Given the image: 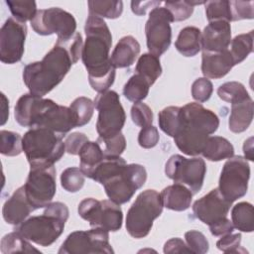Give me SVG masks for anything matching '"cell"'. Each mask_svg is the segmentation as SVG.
<instances>
[{
    "label": "cell",
    "mask_w": 254,
    "mask_h": 254,
    "mask_svg": "<svg viewBox=\"0 0 254 254\" xmlns=\"http://www.w3.org/2000/svg\"><path fill=\"white\" fill-rule=\"evenodd\" d=\"M82 47L81 34L75 32L68 40L57 41L42 61L27 64L23 69V80L30 93L43 97L54 89L81 57Z\"/></svg>",
    "instance_id": "1"
},
{
    "label": "cell",
    "mask_w": 254,
    "mask_h": 254,
    "mask_svg": "<svg viewBox=\"0 0 254 254\" xmlns=\"http://www.w3.org/2000/svg\"><path fill=\"white\" fill-rule=\"evenodd\" d=\"M86 35L81 60L88 72V81L98 93L108 90L115 79V67L110 61L112 45L111 32L105 21L88 14L84 25Z\"/></svg>",
    "instance_id": "2"
},
{
    "label": "cell",
    "mask_w": 254,
    "mask_h": 254,
    "mask_svg": "<svg viewBox=\"0 0 254 254\" xmlns=\"http://www.w3.org/2000/svg\"><path fill=\"white\" fill-rule=\"evenodd\" d=\"M14 115L23 127L46 128L61 136L77 127L76 116L69 107L33 93L23 94L18 99Z\"/></svg>",
    "instance_id": "3"
},
{
    "label": "cell",
    "mask_w": 254,
    "mask_h": 254,
    "mask_svg": "<svg viewBox=\"0 0 254 254\" xmlns=\"http://www.w3.org/2000/svg\"><path fill=\"white\" fill-rule=\"evenodd\" d=\"M91 179L103 186L110 200L117 204L128 202L147 180L145 167L127 165L120 156H105L93 172Z\"/></svg>",
    "instance_id": "4"
},
{
    "label": "cell",
    "mask_w": 254,
    "mask_h": 254,
    "mask_svg": "<svg viewBox=\"0 0 254 254\" xmlns=\"http://www.w3.org/2000/svg\"><path fill=\"white\" fill-rule=\"evenodd\" d=\"M219 126L217 115L200 103L190 102L181 107V125L174 137L175 144L184 154H201L208 136Z\"/></svg>",
    "instance_id": "5"
},
{
    "label": "cell",
    "mask_w": 254,
    "mask_h": 254,
    "mask_svg": "<svg viewBox=\"0 0 254 254\" xmlns=\"http://www.w3.org/2000/svg\"><path fill=\"white\" fill-rule=\"evenodd\" d=\"M63 136L46 128H31L24 134L23 151L31 168L54 166L65 152Z\"/></svg>",
    "instance_id": "6"
},
{
    "label": "cell",
    "mask_w": 254,
    "mask_h": 254,
    "mask_svg": "<svg viewBox=\"0 0 254 254\" xmlns=\"http://www.w3.org/2000/svg\"><path fill=\"white\" fill-rule=\"evenodd\" d=\"M161 194L155 190L142 191L130 206L126 215L127 232L134 238L146 237L152 229L153 221L163 211Z\"/></svg>",
    "instance_id": "7"
},
{
    "label": "cell",
    "mask_w": 254,
    "mask_h": 254,
    "mask_svg": "<svg viewBox=\"0 0 254 254\" xmlns=\"http://www.w3.org/2000/svg\"><path fill=\"white\" fill-rule=\"evenodd\" d=\"M94 106L98 111L96 131L99 139H106L121 132L126 115L119 95L114 90L99 93L94 99Z\"/></svg>",
    "instance_id": "8"
},
{
    "label": "cell",
    "mask_w": 254,
    "mask_h": 254,
    "mask_svg": "<svg viewBox=\"0 0 254 254\" xmlns=\"http://www.w3.org/2000/svg\"><path fill=\"white\" fill-rule=\"evenodd\" d=\"M78 214L88 221L91 227L109 231H117L122 226L123 213L119 204L112 200H97L92 197L84 198L78 204Z\"/></svg>",
    "instance_id": "9"
},
{
    "label": "cell",
    "mask_w": 254,
    "mask_h": 254,
    "mask_svg": "<svg viewBox=\"0 0 254 254\" xmlns=\"http://www.w3.org/2000/svg\"><path fill=\"white\" fill-rule=\"evenodd\" d=\"M205 173L206 166L201 158L188 159L182 155H173L165 166L166 176L176 184L187 187L192 194L200 190Z\"/></svg>",
    "instance_id": "10"
},
{
    "label": "cell",
    "mask_w": 254,
    "mask_h": 254,
    "mask_svg": "<svg viewBox=\"0 0 254 254\" xmlns=\"http://www.w3.org/2000/svg\"><path fill=\"white\" fill-rule=\"evenodd\" d=\"M250 166L242 156L229 158L221 171L218 190L229 201L233 202L244 196L248 190Z\"/></svg>",
    "instance_id": "11"
},
{
    "label": "cell",
    "mask_w": 254,
    "mask_h": 254,
    "mask_svg": "<svg viewBox=\"0 0 254 254\" xmlns=\"http://www.w3.org/2000/svg\"><path fill=\"white\" fill-rule=\"evenodd\" d=\"M31 26L39 35L57 34L58 41H65L75 34L76 21L72 14L59 7H52L38 10Z\"/></svg>",
    "instance_id": "12"
},
{
    "label": "cell",
    "mask_w": 254,
    "mask_h": 254,
    "mask_svg": "<svg viewBox=\"0 0 254 254\" xmlns=\"http://www.w3.org/2000/svg\"><path fill=\"white\" fill-rule=\"evenodd\" d=\"M65 221L44 212L42 215L32 216L15 227L27 240L40 246L48 247L52 245L62 235Z\"/></svg>",
    "instance_id": "13"
},
{
    "label": "cell",
    "mask_w": 254,
    "mask_h": 254,
    "mask_svg": "<svg viewBox=\"0 0 254 254\" xmlns=\"http://www.w3.org/2000/svg\"><path fill=\"white\" fill-rule=\"evenodd\" d=\"M60 254H89L114 253L110 243L108 231L93 227L90 230L71 232L59 249Z\"/></svg>",
    "instance_id": "14"
},
{
    "label": "cell",
    "mask_w": 254,
    "mask_h": 254,
    "mask_svg": "<svg viewBox=\"0 0 254 254\" xmlns=\"http://www.w3.org/2000/svg\"><path fill=\"white\" fill-rule=\"evenodd\" d=\"M54 166L31 168L24 185L27 197L35 209L48 206L57 190Z\"/></svg>",
    "instance_id": "15"
},
{
    "label": "cell",
    "mask_w": 254,
    "mask_h": 254,
    "mask_svg": "<svg viewBox=\"0 0 254 254\" xmlns=\"http://www.w3.org/2000/svg\"><path fill=\"white\" fill-rule=\"evenodd\" d=\"M173 17L165 7H155L151 10L145 25L147 48L150 54L160 57L170 47L172 42L171 23Z\"/></svg>",
    "instance_id": "16"
},
{
    "label": "cell",
    "mask_w": 254,
    "mask_h": 254,
    "mask_svg": "<svg viewBox=\"0 0 254 254\" xmlns=\"http://www.w3.org/2000/svg\"><path fill=\"white\" fill-rule=\"evenodd\" d=\"M27 26L15 18H8L0 31V61L13 64L21 61L24 54Z\"/></svg>",
    "instance_id": "17"
},
{
    "label": "cell",
    "mask_w": 254,
    "mask_h": 254,
    "mask_svg": "<svg viewBox=\"0 0 254 254\" xmlns=\"http://www.w3.org/2000/svg\"><path fill=\"white\" fill-rule=\"evenodd\" d=\"M231 204L232 202L227 200L218 189H213L193 202L192 211L197 219L209 226L226 217Z\"/></svg>",
    "instance_id": "18"
},
{
    "label": "cell",
    "mask_w": 254,
    "mask_h": 254,
    "mask_svg": "<svg viewBox=\"0 0 254 254\" xmlns=\"http://www.w3.org/2000/svg\"><path fill=\"white\" fill-rule=\"evenodd\" d=\"M231 43L230 23L224 20L209 22L201 33L202 52L218 53L227 50Z\"/></svg>",
    "instance_id": "19"
},
{
    "label": "cell",
    "mask_w": 254,
    "mask_h": 254,
    "mask_svg": "<svg viewBox=\"0 0 254 254\" xmlns=\"http://www.w3.org/2000/svg\"><path fill=\"white\" fill-rule=\"evenodd\" d=\"M34 210L35 207L27 197L25 187L22 186L5 201L2 208V214L7 223L19 225L25 221Z\"/></svg>",
    "instance_id": "20"
},
{
    "label": "cell",
    "mask_w": 254,
    "mask_h": 254,
    "mask_svg": "<svg viewBox=\"0 0 254 254\" xmlns=\"http://www.w3.org/2000/svg\"><path fill=\"white\" fill-rule=\"evenodd\" d=\"M234 62L229 50L218 53L202 52L201 72L206 78H221L234 66Z\"/></svg>",
    "instance_id": "21"
},
{
    "label": "cell",
    "mask_w": 254,
    "mask_h": 254,
    "mask_svg": "<svg viewBox=\"0 0 254 254\" xmlns=\"http://www.w3.org/2000/svg\"><path fill=\"white\" fill-rule=\"evenodd\" d=\"M140 54V44L132 36L121 38L115 46L110 61L115 68L128 67L134 64Z\"/></svg>",
    "instance_id": "22"
},
{
    "label": "cell",
    "mask_w": 254,
    "mask_h": 254,
    "mask_svg": "<svg viewBox=\"0 0 254 254\" xmlns=\"http://www.w3.org/2000/svg\"><path fill=\"white\" fill-rule=\"evenodd\" d=\"M161 194L163 205L175 211H184L190 206L192 193L181 184H174L165 188Z\"/></svg>",
    "instance_id": "23"
},
{
    "label": "cell",
    "mask_w": 254,
    "mask_h": 254,
    "mask_svg": "<svg viewBox=\"0 0 254 254\" xmlns=\"http://www.w3.org/2000/svg\"><path fill=\"white\" fill-rule=\"evenodd\" d=\"M253 100L251 97L232 103L228 120L229 130L233 133L244 132L253 119Z\"/></svg>",
    "instance_id": "24"
},
{
    "label": "cell",
    "mask_w": 254,
    "mask_h": 254,
    "mask_svg": "<svg viewBox=\"0 0 254 254\" xmlns=\"http://www.w3.org/2000/svg\"><path fill=\"white\" fill-rule=\"evenodd\" d=\"M177 51L185 57H193L201 50V32L198 28L188 26L181 30L175 43Z\"/></svg>",
    "instance_id": "25"
},
{
    "label": "cell",
    "mask_w": 254,
    "mask_h": 254,
    "mask_svg": "<svg viewBox=\"0 0 254 254\" xmlns=\"http://www.w3.org/2000/svg\"><path fill=\"white\" fill-rule=\"evenodd\" d=\"M79 167L85 177L91 179V176L95 169L104 159V153L98 142L87 141L79 153Z\"/></svg>",
    "instance_id": "26"
},
{
    "label": "cell",
    "mask_w": 254,
    "mask_h": 254,
    "mask_svg": "<svg viewBox=\"0 0 254 254\" xmlns=\"http://www.w3.org/2000/svg\"><path fill=\"white\" fill-rule=\"evenodd\" d=\"M202 156L212 162L229 159L234 155L232 144L220 136H208L201 152Z\"/></svg>",
    "instance_id": "27"
},
{
    "label": "cell",
    "mask_w": 254,
    "mask_h": 254,
    "mask_svg": "<svg viewBox=\"0 0 254 254\" xmlns=\"http://www.w3.org/2000/svg\"><path fill=\"white\" fill-rule=\"evenodd\" d=\"M231 222L234 228L242 232H252L254 228L253 205L246 201L235 204L231 210Z\"/></svg>",
    "instance_id": "28"
},
{
    "label": "cell",
    "mask_w": 254,
    "mask_h": 254,
    "mask_svg": "<svg viewBox=\"0 0 254 254\" xmlns=\"http://www.w3.org/2000/svg\"><path fill=\"white\" fill-rule=\"evenodd\" d=\"M135 71V73L143 76L150 85L154 84L162 73V66L159 58L150 53L143 54L137 62Z\"/></svg>",
    "instance_id": "29"
},
{
    "label": "cell",
    "mask_w": 254,
    "mask_h": 254,
    "mask_svg": "<svg viewBox=\"0 0 254 254\" xmlns=\"http://www.w3.org/2000/svg\"><path fill=\"white\" fill-rule=\"evenodd\" d=\"M1 252L3 254L8 253H41L40 250L33 247L32 244L19 232L14 231L6 234L1 239L0 245Z\"/></svg>",
    "instance_id": "30"
},
{
    "label": "cell",
    "mask_w": 254,
    "mask_h": 254,
    "mask_svg": "<svg viewBox=\"0 0 254 254\" xmlns=\"http://www.w3.org/2000/svg\"><path fill=\"white\" fill-rule=\"evenodd\" d=\"M149 82L140 74H133L123 87V95L132 102H139L145 99L149 93Z\"/></svg>",
    "instance_id": "31"
},
{
    "label": "cell",
    "mask_w": 254,
    "mask_h": 254,
    "mask_svg": "<svg viewBox=\"0 0 254 254\" xmlns=\"http://www.w3.org/2000/svg\"><path fill=\"white\" fill-rule=\"evenodd\" d=\"M161 130L171 137H175L181 125V107L168 106L161 110L158 115Z\"/></svg>",
    "instance_id": "32"
},
{
    "label": "cell",
    "mask_w": 254,
    "mask_h": 254,
    "mask_svg": "<svg viewBox=\"0 0 254 254\" xmlns=\"http://www.w3.org/2000/svg\"><path fill=\"white\" fill-rule=\"evenodd\" d=\"M88 14L95 15L100 18L116 19L121 16L123 12L122 1H88Z\"/></svg>",
    "instance_id": "33"
},
{
    "label": "cell",
    "mask_w": 254,
    "mask_h": 254,
    "mask_svg": "<svg viewBox=\"0 0 254 254\" xmlns=\"http://www.w3.org/2000/svg\"><path fill=\"white\" fill-rule=\"evenodd\" d=\"M253 51V31L246 34H240L231 40L230 54L234 64L243 62Z\"/></svg>",
    "instance_id": "34"
},
{
    "label": "cell",
    "mask_w": 254,
    "mask_h": 254,
    "mask_svg": "<svg viewBox=\"0 0 254 254\" xmlns=\"http://www.w3.org/2000/svg\"><path fill=\"white\" fill-rule=\"evenodd\" d=\"M217 95L223 101L231 104L250 97L245 86L238 81H228L221 84L217 89Z\"/></svg>",
    "instance_id": "35"
},
{
    "label": "cell",
    "mask_w": 254,
    "mask_h": 254,
    "mask_svg": "<svg viewBox=\"0 0 254 254\" xmlns=\"http://www.w3.org/2000/svg\"><path fill=\"white\" fill-rule=\"evenodd\" d=\"M6 4L8 5L13 17L22 23H25L29 20L32 21L38 12L37 4L35 1L7 0Z\"/></svg>",
    "instance_id": "36"
},
{
    "label": "cell",
    "mask_w": 254,
    "mask_h": 254,
    "mask_svg": "<svg viewBox=\"0 0 254 254\" xmlns=\"http://www.w3.org/2000/svg\"><path fill=\"white\" fill-rule=\"evenodd\" d=\"M23 138H21L20 134L1 130L0 131V152L2 155L13 157L18 156L23 151Z\"/></svg>",
    "instance_id": "37"
},
{
    "label": "cell",
    "mask_w": 254,
    "mask_h": 254,
    "mask_svg": "<svg viewBox=\"0 0 254 254\" xmlns=\"http://www.w3.org/2000/svg\"><path fill=\"white\" fill-rule=\"evenodd\" d=\"M69 108L76 116L77 127H81L90 121L94 111V102L87 97L80 96L70 103Z\"/></svg>",
    "instance_id": "38"
},
{
    "label": "cell",
    "mask_w": 254,
    "mask_h": 254,
    "mask_svg": "<svg viewBox=\"0 0 254 254\" xmlns=\"http://www.w3.org/2000/svg\"><path fill=\"white\" fill-rule=\"evenodd\" d=\"M84 181L85 176L80 168H67L61 175V185L68 192H76L81 190Z\"/></svg>",
    "instance_id": "39"
},
{
    "label": "cell",
    "mask_w": 254,
    "mask_h": 254,
    "mask_svg": "<svg viewBox=\"0 0 254 254\" xmlns=\"http://www.w3.org/2000/svg\"><path fill=\"white\" fill-rule=\"evenodd\" d=\"M205 15L209 22L224 20L232 22L230 1H207L205 2Z\"/></svg>",
    "instance_id": "40"
},
{
    "label": "cell",
    "mask_w": 254,
    "mask_h": 254,
    "mask_svg": "<svg viewBox=\"0 0 254 254\" xmlns=\"http://www.w3.org/2000/svg\"><path fill=\"white\" fill-rule=\"evenodd\" d=\"M131 118L137 126L143 128L152 125L153 111L146 103L135 102L131 107Z\"/></svg>",
    "instance_id": "41"
},
{
    "label": "cell",
    "mask_w": 254,
    "mask_h": 254,
    "mask_svg": "<svg viewBox=\"0 0 254 254\" xmlns=\"http://www.w3.org/2000/svg\"><path fill=\"white\" fill-rule=\"evenodd\" d=\"M185 238L188 247L191 253L203 254L208 251L209 244L203 233L197 230H190L185 233Z\"/></svg>",
    "instance_id": "42"
},
{
    "label": "cell",
    "mask_w": 254,
    "mask_h": 254,
    "mask_svg": "<svg viewBox=\"0 0 254 254\" xmlns=\"http://www.w3.org/2000/svg\"><path fill=\"white\" fill-rule=\"evenodd\" d=\"M165 8L170 11L174 22L187 20L193 12V6H191L190 1H168L165 2Z\"/></svg>",
    "instance_id": "43"
},
{
    "label": "cell",
    "mask_w": 254,
    "mask_h": 254,
    "mask_svg": "<svg viewBox=\"0 0 254 254\" xmlns=\"http://www.w3.org/2000/svg\"><path fill=\"white\" fill-rule=\"evenodd\" d=\"M213 91V85L211 81L206 77L196 78L191 85V96L198 102L207 101Z\"/></svg>",
    "instance_id": "44"
},
{
    "label": "cell",
    "mask_w": 254,
    "mask_h": 254,
    "mask_svg": "<svg viewBox=\"0 0 254 254\" xmlns=\"http://www.w3.org/2000/svg\"><path fill=\"white\" fill-rule=\"evenodd\" d=\"M98 141L104 145L103 153L105 156H120L126 148V140L122 132L106 139L98 138Z\"/></svg>",
    "instance_id": "45"
},
{
    "label": "cell",
    "mask_w": 254,
    "mask_h": 254,
    "mask_svg": "<svg viewBox=\"0 0 254 254\" xmlns=\"http://www.w3.org/2000/svg\"><path fill=\"white\" fill-rule=\"evenodd\" d=\"M253 1H230L231 20L239 21L243 19H253Z\"/></svg>",
    "instance_id": "46"
},
{
    "label": "cell",
    "mask_w": 254,
    "mask_h": 254,
    "mask_svg": "<svg viewBox=\"0 0 254 254\" xmlns=\"http://www.w3.org/2000/svg\"><path fill=\"white\" fill-rule=\"evenodd\" d=\"M159 139L160 136L158 129L153 125L143 127L138 135V143L144 149H151L155 147L158 144Z\"/></svg>",
    "instance_id": "47"
},
{
    "label": "cell",
    "mask_w": 254,
    "mask_h": 254,
    "mask_svg": "<svg viewBox=\"0 0 254 254\" xmlns=\"http://www.w3.org/2000/svg\"><path fill=\"white\" fill-rule=\"evenodd\" d=\"M240 243H241V234L240 233H229L223 235L217 242L216 247L225 253H239L240 252Z\"/></svg>",
    "instance_id": "48"
},
{
    "label": "cell",
    "mask_w": 254,
    "mask_h": 254,
    "mask_svg": "<svg viewBox=\"0 0 254 254\" xmlns=\"http://www.w3.org/2000/svg\"><path fill=\"white\" fill-rule=\"evenodd\" d=\"M88 141L85 134L80 132H74L69 134L64 141L65 151L70 155H78L82 146Z\"/></svg>",
    "instance_id": "49"
},
{
    "label": "cell",
    "mask_w": 254,
    "mask_h": 254,
    "mask_svg": "<svg viewBox=\"0 0 254 254\" xmlns=\"http://www.w3.org/2000/svg\"><path fill=\"white\" fill-rule=\"evenodd\" d=\"M233 229H234V226L227 217H224L216 221L215 223L209 225V230L211 234L214 236H223L225 234L232 233Z\"/></svg>",
    "instance_id": "50"
},
{
    "label": "cell",
    "mask_w": 254,
    "mask_h": 254,
    "mask_svg": "<svg viewBox=\"0 0 254 254\" xmlns=\"http://www.w3.org/2000/svg\"><path fill=\"white\" fill-rule=\"evenodd\" d=\"M164 253H191L188 245L181 238H172L164 245Z\"/></svg>",
    "instance_id": "51"
},
{
    "label": "cell",
    "mask_w": 254,
    "mask_h": 254,
    "mask_svg": "<svg viewBox=\"0 0 254 254\" xmlns=\"http://www.w3.org/2000/svg\"><path fill=\"white\" fill-rule=\"evenodd\" d=\"M44 212L55 215V216L64 220L65 222H66V220L68 218V214H69L67 206L64 203L60 202V201L51 202L48 206H46Z\"/></svg>",
    "instance_id": "52"
},
{
    "label": "cell",
    "mask_w": 254,
    "mask_h": 254,
    "mask_svg": "<svg viewBox=\"0 0 254 254\" xmlns=\"http://www.w3.org/2000/svg\"><path fill=\"white\" fill-rule=\"evenodd\" d=\"M161 4V1H148V2H131V9L133 13L138 16L146 14L148 8H155Z\"/></svg>",
    "instance_id": "53"
},
{
    "label": "cell",
    "mask_w": 254,
    "mask_h": 254,
    "mask_svg": "<svg viewBox=\"0 0 254 254\" xmlns=\"http://www.w3.org/2000/svg\"><path fill=\"white\" fill-rule=\"evenodd\" d=\"M244 158L249 161L254 160V149H253V137H249L243 145Z\"/></svg>",
    "instance_id": "54"
},
{
    "label": "cell",
    "mask_w": 254,
    "mask_h": 254,
    "mask_svg": "<svg viewBox=\"0 0 254 254\" xmlns=\"http://www.w3.org/2000/svg\"><path fill=\"white\" fill-rule=\"evenodd\" d=\"M1 98H2V104H1V108H2V114H1V125H4L5 122L7 121V118L9 116V101L6 98V96L4 95V93H1Z\"/></svg>",
    "instance_id": "55"
}]
</instances>
